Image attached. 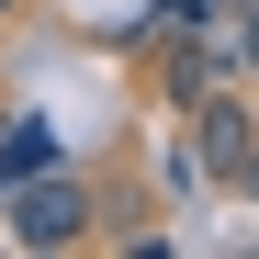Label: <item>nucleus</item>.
Instances as JSON below:
<instances>
[{
    "instance_id": "nucleus-1",
    "label": "nucleus",
    "mask_w": 259,
    "mask_h": 259,
    "mask_svg": "<svg viewBox=\"0 0 259 259\" xmlns=\"http://www.w3.org/2000/svg\"><path fill=\"white\" fill-rule=\"evenodd\" d=\"M237 79H248V57H237V23H226V12H192L181 34H169V57H158L169 113H203L214 91H237Z\"/></svg>"
},
{
    "instance_id": "nucleus-2",
    "label": "nucleus",
    "mask_w": 259,
    "mask_h": 259,
    "mask_svg": "<svg viewBox=\"0 0 259 259\" xmlns=\"http://www.w3.org/2000/svg\"><path fill=\"white\" fill-rule=\"evenodd\" d=\"M91 181H68V169L46 158V169H23L12 181V248H91L102 226H91Z\"/></svg>"
},
{
    "instance_id": "nucleus-3",
    "label": "nucleus",
    "mask_w": 259,
    "mask_h": 259,
    "mask_svg": "<svg viewBox=\"0 0 259 259\" xmlns=\"http://www.w3.org/2000/svg\"><path fill=\"white\" fill-rule=\"evenodd\" d=\"M181 124H192V169L237 192V169H248V147H259V113H248L237 91H214V102H203V113H181Z\"/></svg>"
},
{
    "instance_id": "nucleus-4",
    "label": "nucleus",
    "mask_w": 259,
    "mask_h": 259,
    "mask_svg": "<svg viewBox=\"0 0 259 259\" xmlns=\"http://www.w3.org/2000/svg\"><path fill=\"white\" fill-rule=\"evenodd\" d=\"M237 57H248V79H259V0L237 12Z\"/></svg>"
},
{
    "instance_id": "nucleus-5",
    "label": "nucleus",
    "mask_w": 259,
    "mask_h": 259,
    "mask_svg": "<svg viewBox=\"0 0 259 259\" xmlns=\"http://www.w3.org/2000/svg\"><path fill=\"white\" fill-rule=\"evenodd\" d=\"M237 192H248V203H259V147H248V169H237Z\"/></svg>"
},
{
    "instance_id": "nucleus-6",
    "label": "nucleus",
    "mask_w": 259,
    "mask_h": 259,
    "mask_svg": "<svg viewBox=\"0 0 259 259\" xmlns=\"http://www.w3.org/2000/svg\"><path fill=\"white\" fill-rule=\"evenodd\" d=\"M203 12H226V23H237V12H248V0H203Z\"/></svg>"
},
{
    "instance_id": "nucleus-7",
    "label": "nucleus",
    "mask_w": 259,
    "mask_h": 259,
    "mask_svg": "<svg viewBox=\"0 0 259 259\" xmlns=\"http://www.w3.org/2000/svg\"><path fill=\"white\" fill-rule=\"evenodd\" d=\"M12 12H23V0H0V23H12Z\"/></svg>"
}]
</instances>
